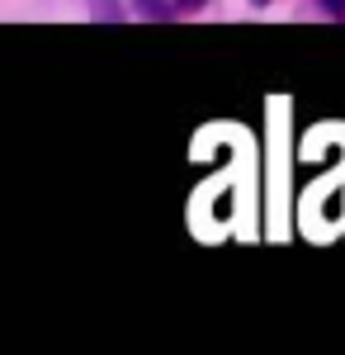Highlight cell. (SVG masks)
I'll use <instances>...</instances> for the list:
<instances>
[{"label": "cell", "mask_w": 345, "mask_h": 355, "mask_svg": "<svg viewBox=\"0 0 345 355\" xmlns=\"http://www.w3.org/2000/svg\"><path fill=\"white\" fill-rule=\"evenodd\" d=\"M251 5H265V0H251Z\"/></svg>", "instance_id": "cell-3"}, {"label": "cell", "mask_w": 345, "mask_h": 355, "mask_svg": "<svg viewBox=\"0 0 345 355\" xmlns=\"http://www.w3.org/2000/svg\"><path fill=\"white\" fill-rule=\"evenodd\" d=\"M180 10H199V5H209V0H175Z\"/></svg>", "instance_id": "cell-2"}, {"label": "cell", "mask_w": 345, "mask_h": 355, "mask_svg": "<svg viewBox=\"0 0 345 355\" xmlns=\"http://www.w3.org/2000/svg\"><path fill=\"white\" fill-rule=\"evenodd\" d=\"M137 10L152 15V19H166V0H137Z\"/></svg>", "instance_id": "cell-1"}]
</instances>
